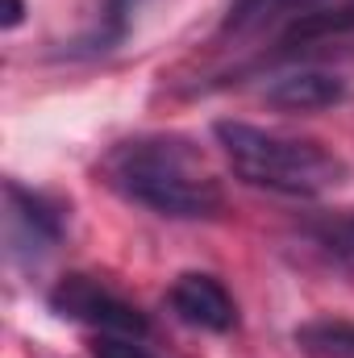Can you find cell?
Instances as JSON below:
<instances>
[{
	"label": "cell",
	"instance_id": "6da1fadb",
	"mask_svg": "<svg viewBox=\"0 0 354 358\" xmlns=\"http://www.w3.org/2000/svg\"><path fill=\"white\" fill-rule=\"evenodd\" d=\"M96 176L121 200L142 204L171 221H213L225 208V192L204 167L200 150L179 134H142L117 142Z\"/></svg>",
	"mask_w": 354,
	"mask_h": 358
},
{
	"label": "cell",
	"instance_id": "7a4b0ae2",
	"mask_svg": "<svg viewBox=\"0 0 354 358\" xmlns=\"http://www.w3.org/2000/svg\"><path fill=\"white\" fill-rule=\"evenodd\" d=\"M213 138L242 183L279 192V196H325L342 187L351 176L346 159L313 138L275 134L250 121H217Z\"/></svg>",
	"mask_w": 354,
	"mask_h": 358
},
{
	"label": "cell",
	"instance_id": "3957f363",
	"mask_svg": "<svg viewBox=\"0 0 354 358\" xmlns=\"http://www.w3.org/2000/svg\"><path fill=\"white\" fill-rule=\"evenodd\" d=\"M50 308L63 321L88 325L96 334H121V338H146L150 321L142 317V308H134L129 300H121L113 287H104L92 275H63L50 287Z\"/></svg>",
	"mask_w": 354,
	"mask_h": 358
},
{
	"label": "cell",
	"instance_id": "277c9868",
	"mask_svg": "<svg viewBox=\"0 0 354 358\" xmlns=\"http://www.w3.org/2000/svg\"><path fill=\"white\" fill-rule=\"evenodd\" d=\"M4 238L13 259H42L63 238V208L50 204L42 192L21 187L17 179L4 183Z\"/></svg>",
	"mask_w": 354,
	"mask_h": 358
},
{
	"label": "cell",
	"instance_id": "5b68a950",
	"mask_svg": "<svg viewBox=\"0 0 354 358\" xmlns=\"http://www.w3.org/2000/svg\"><path fill=\"white\" fill-rule=\"evenodd\" d=\"M167 304L183 325L204 329V334H229L238 325L234 296L225 292L217 275H204V271H183L167 292Z\"/></svg>",
	"mask_w": 354,
	"mask_h": 358
},
{
	"label": "cell",
	"instance_id": "8992f818",
	"mask_svg": "<svg viewBox=\"0 0 354 358\" xmlns=\"http://www.w3.org/2000/svg\"><path fill=\"white\" fill-rule=\"evenodd\" d=\"M267 104L283 108V113H321L346 100V80L330 76V71H292L267 84Z\"/></svg>",
	"mask_w": 354,
	"mask_h": 358
},
{
	"label": "cell",
	"instance_id": "52a82bcc",
	"mask_svg": "<svg viewBox=\"0 0 354 358\" xmlns=\"http://www.w3.org/2000/svg\"><path fill=\"white\" fill-rule=\"evenodd\" d=\"M296 346L313 358H354V325L351 321H309L296 329Z\"/></svg>",
	"mask_w": 354,
	"mask_h": 358
},
{
	"label": "cell",
	"instance_id": "ba28073f",
	"mask_svg": "<svg viewBox=\"0 0 354 358\" xmlns=\"http://www.w3.org/2000/svg\"><path fill=\"white\" fill-rule=\"evenodd\" d=\"M129 13H134V0H108L104 4V29H96V38H88V50H108L125 38L129 29Z\"/></svg>",
	"mask_w": 354,
	"mask_h": 358
},
{
	"label": "cell",
	"instance_id": "9c48e42d",
	"mask_svg": "<svg viewBox=\"0 0 354 358\" xmlns=\"http://www.w3.org/2000/svg\"><path fill=\"white\" fill-rule=\"evenodd\" d=\"M313 234L330 255L354 259V217H325L321 225H313Z\"/></svg>",
	"mask_w": 354,
	"mask_h": 358
},
{
	"label": "cell",
	"instance_id": "30bf717a",
	"mask_svg": "<svg viewBox=\"0 0 354 358\" xmlns=\"http://www.w3.org/2000/svg\"><path fill=\"white\" fill-rule=\"evenodd\" d=\"M92 358H155L146 346H138V338H121V334H96Z\"/></svg>",
	"mask_w": 354,
	"mask_h": 358
},
{
	"label": "cell",
	"instance_id": "8fae6325",
	"mask_svg": "<svg viewBox=\"0 0 354 358\" xmlns=\"http://www.w3.org/2000/svg\"><path fill=\"white\" fill-rule=\"evenodd\" d=\"M279 0H229V21H225V29H238V25H246V21H255V17H263L267 8H275Z\"/></svg>",
	"mask_w": 354,
	"mask_h": 358
},
{
	"label": "cell",
	"instance_id": "7c38bea8",
	"mask_svg": "<svg viewBox=\"0 0 354 358\" xmlns=\"http://www.w3.org/2000/svg\"><path fill=\"white\" fill-rule=\"evenodd\" d=\"M25 21V0H4V29H17Z\"/></svg>",
	"mask_w": 354,
	"mask_h": 358
}]
</instances>
